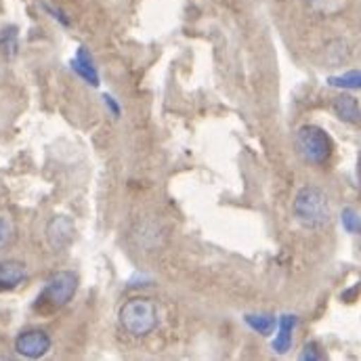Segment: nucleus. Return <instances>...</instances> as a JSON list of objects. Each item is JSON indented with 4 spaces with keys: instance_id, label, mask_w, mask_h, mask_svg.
Here are the masks:
<instances>
[{
    "instance_id": "12",
    "label": "nucleus",
    "mask_w": 361,
    "mask_h": 361,
    "mask_svg": "<svg viewBox=\"0 0 361 361\" xmlns=\"http://www.w3.org/2000/svg\"><path fill=\"white\" fill-rule=\"evenodd\" d=\"M328 82H330V87H338V89L361 90V72L353 70V72H347V74H343V76H332Z\"/></svg>"
},
{
    "instance_id": "6",
    "label": "nucleus",
    "mask_w": 361,
    "mask_h": 361,
    "mask_svg": "<svg viewBox=\"0 0 361 361\" xmlns=\"http://www.w3.org/2000/svg\"><path fill=\"white\" fill-rule=\"evenodd\" d=\"M74 233H76L74 221L63 214L51 219V223L47 225V240L53 250H66L74 242Z\"/></svg>"
},
{
    "instance_id": "11",
    "label": "nucleus",
    "mask_w": 361,
    "mask_h": 361,
    "mask_svg": "<svg viewBox=\"0 0 361 361\" xmlns=\"http://www.w3.org/2000/svg\"><path fill=\"white\" fill-rule=\"evenodd\" d=\"M246 324L255 332H259L263 336H269L271 332L275 330V317L267 315V313H263V315H246Z\"/></svg>"
},
{
    "instance_id": "4",
    "label": "nucleus",
    "mask_w": 361,
    "mask_h": 361,
    "mask_svg": "<svg viewBox=\"0 0 361 361\" xmlns=\"http://www.w3.org/2000/svg\"><path fill=\"white\" fill-rule=\"evenodd\" d=\"M78 290V275L72 271H59L53 273L44 286V290L38 296L36 309H44V311H55L66 307L74 294Z\"/></svg>"
},
{
    "instance_id": "7",
    "label": "nucleus",
    "mask_w": 361,
    "mask_h": 361,
    "mask_svg": "<svg viewBox=\"0 0 361 361\" xmlns=\"http://www.w3.org/2000/svg\"><path fill=\"white\" fill-rule=\"evenodd\" d=\"M332 109L334 114L347 122V124H361V107L360 101L351 94H338L334 101H332Z\"/></svg>"
},
{
    "instance_id": "9",
    "label": "nucleus",
    "mask_w": 361,
    "mask_h": 361,
    "mask_svg": "<svg viewBox=\"0 0 361 361\" xmlns=\"http://www.w3.org/2000/svg\"><path fill=\"white\" fill-rule=\"evenodd\" d=\"M296 315H283L281 317V322H279V332H277V336H275V341H273V351L275 353H279V355H283V353H288L290 351V347H292V332H294V328H296Z\"/></svg>"
},
{
    "instance_id": "5",
    "label": "nucleus",
    "mask_w": 361,
    "mask_h": 361,
    "mask_svg": "<svg viewBox=\"0 0 361 361\" xmlns=\"http://www.w3.org/2000/svg\"><path fill=\"white\" fill-rule=\"evenodd\" d=\"M15 351L27 360H40L51 351V338L42 330H25L15 341Z\"/></svg>"
},
{
    "instance_id": "13",
    "label": "nucleus",
    "mask_w": 361,
    "mask_h": 361,
    "mask_svg": "<svg viewBox=\"0 0 361 361\" xmlns=\"http://www.w3.org/2000/svg\"><path fill=\"white\" fill-rule=\"evenodd\" d=\"M341 221H343V227L353 233V235H360L361 233V216L355 208H345L343 214H341Z\"/></svg>"
},
{
    "instance_id": "1",
    "label": "nucleus",
    "mask_w": 361,
    "mask_h": 361,
    "mask_svg": "<svg viewBox=\"0 0 361 361\" xmlns=\"http://www.w3.org/2000/svg\"><path fill=\"white\" fill-rule=\"evenodd\" d=\"M158 322H160L158 305L152 298L135 296L126 300L120 309V326L130 336L141 338V336L152 334L158 328Z\"/></svg>"
},
{
    "instance_id": "2",
    "label": "nucleus",
    "mask_w": 361,
    "mask_h": 361,
    "mask_svg": "<svg viewBox=\"0 0 361 361\" xmlns=\"http://www.w3.org/2000/svg\"><path fill=\"white\" fill-rule=\"evenodd\" d=\"M294 216L309 229H322L330 223V202L319 187H302L294 197Z\"/></svg>"
},
{
    "instance_id": "3",
    "label": "nucleus",
    "mask_w": 361,
    "mask_h": 361,
    "mask_svg": "<svg viewBox=\"0 0 361 361\" xmlns=\"http://www.w3.org/2000/svg\"><path fill=\"white\" fill-rule=\"evenodd\" d=\"M294 145H296V152L300 154V158L315 166L326 164L332 156V139L328 137V133L324 128H319L315 124L300 126L296 130Z\"/></svg>"
},
{
    "instance_id": "15",
    "label": "nucleus",
    "mask_w": 361,
    "mask_h": 361,
    "mask_svg": "<svg viewBox=\"0 0 361 361\" xmlns=\"http://www.w3.org/2000/svg\"><path fill=\"white\" fill-rule=\"evenodd\" d=\"M317 351H319V347L315 343H309V345H305V349L300 353V360H322V355Z\"/></svg>"
},
{
    "instance_id": "10",
    "label": "nucleus",
    "mask_w": 361,
    "mask_h": 361,
    "mask_svg": "<svg viewBox=\"0 0 361 361\" xmlns=\"http://www.w3.org/2000/svg\"><path fill=\"white\" fill-rule=\"evenodd\" d=\"M72 68L78 72V76H82V80H87L90 87H97L99 85V76H97V70L92 66V57L89 55L87 49H80L76 59L72 61Z\"/></svg>"
},
{
    "instance_id": "14",
    "label": "nucleus",
    "mask_w": 361,
    "mask_h": 361,
    "mask_svg": "<svg viewBox=\"0 0 361 361\" xmlns=\"http://www.w3.org/2000/svg\"><path fill=\"white\" fill-rule=\"evenodd\" d=\"M11 235H13V225H11V221H8L4 214H0V250L8 244Z\"/></svg>"
},
{
    "instance_id": "8",
    "label": "nucleus",
    "mask_w": 361,
    "mask_h": 361,
    "mask_svg": "<svg viewBox=\"0 0 361 361\" xmlns=\"http://www.w3.org/2000/svg\"><path fill=\"white\" fill-rule=\"evenodd\" d=\"M27 271L19 261H2L0 263V290H13L25 279Z\"/></svg>"
}]
</instances>
